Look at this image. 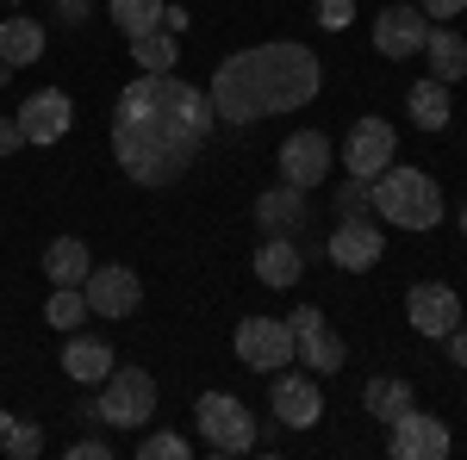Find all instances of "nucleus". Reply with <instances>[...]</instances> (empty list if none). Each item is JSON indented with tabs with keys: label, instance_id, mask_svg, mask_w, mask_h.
Segmentation results:
<instances>
[{
	"label": "nucleus",
	"instance_id": "24",
	"mask_svg": "<svg viewBox=\"0 0 467 460\" xmlns=\"http://www.w3.org/2000/svg\"><path fill=\"white\" fill-rule=\"evenodd\" d=\"M175 56H181V44H175V32H144V37H131V63L144 75H175Z\"/></svg>",
	"mask_w": 467,
	"mask_h": 460
},
{
	"label": "nucleus",
	"instance_id": "27",
	"mask_svg": "<svg viewBox=\"0 0 467 460\" xmlns=\"http://www.w3.org/2000/svg\"><path fill=\"white\" fill-rule=\"evenodd\" d=\"M44 318H50V330H75V323L94 318V312H88L81 286H57V292H50V305H44Z\"/></svg>",
	"mask_w": 467,
	"mask_h": 460
},
{
	"label": "nucleus",
	"instance_id": "19",
	"mask_svg": "<svg viewBox=\"0 0 467 460\" xmlns=\"http://www.w3.org/2000/svg\"><path fill=\"white\" fill-rule=\"evenodd\" d=\"M37 56H44V26L26 19V13L0 19V63H6V69H32Z\"/></svg>",
	"mask_w": 467,
	"mask_h": 460
},
{
	"label": "nucleus",
	"instance_id": "4",
	"mask_svg": "<svg viewBox=\"0 0 467 460\" xmlns=\"http://www.w3.org/2000/svg\"><path fill=\"white\" fill-rule=\"evenodd\" d=\"M81 417H107L112 429H144L156 417V380H150L144 367H112L107 380H100V398Z\"/></svg>",
	"mask_w": 467,
	"mask_h": 460
},
{
	"label": "nucleus",
	"instance_id": "16",
	"mask_svg": "<svg viewBox=\"0 0 467 460\" xmlns=\"http://www.w3.org/2000/svg\"><path fill=\"white\" fill-rule=\"evenodd\" d=\"M268 404H275V417L287 429H312L324 417V392H318V380H306V373H281Z\"/></svg>",
	"mask_w": 467,
	"mask_h": 460
},
{
	"label": "nucleus",
	"instance_id": "20",
	"mask_svg": "<svg viewBox=\"0 0 467 460\" xmlns=\"http://www.w3.org/2000/svg\"><path fill=\"white\" fill-rule=\"evenodd\" d=\"M405 112H411L418 131H449V118H455V107H449V81L424 75V81L405 94Z\"/></svg>",
	"mask_w": 467,
	"mask_h": 460
},
{
	"label": "nucleus",
	"instance_id": "10",
	"mask_svg": "<svg viewBox=\"0 0 467 460\" xmlns=\"http://www.w3.org/2000/svg\"><path fill=\"white\" fill-rule=\"evenodd\" d=\"M393 149H399V138H393L387 118H356V125H349V143H343V169L356 180H374L393 162Z\"/></svg>",
	"mask_w": 467,
	"mask_h": 460
},
{
	"label": "nucleus",
	"instance_id": "30",
	"mask_svg": "<svg viewBox=\"0 0 467 460\" xmlns=\"http://www.w3.org/2000/svg\"><path fill=\"white\" fill-rule=\"evenodd\" d=\"M337 212H343V218H368V212H374V199H368V180L349 175L343 187H337Z\"/></svg>",
	"mask_w": 467,
	"mask_h": 460
},
{
	"label": "nucleus",
	"instance_id": "25",
	"mask_svg": "<svg viewBox=\"0 0 467 460\" xmlns=\"http://www.w3.org/2000/svg\"><path fill=\"white\" fill-rule=\"evenodd\" d=\"M162 6H169V0H107V19L125 37H144V32L162 26Z\"/></svg>",
	"mask_w": 467,
	"mask_h": 460
},
{
	"label": "nucleus",
	"instance_id": "29",
	"mask_svg": "<svg viewBox=\"0 0 467 460\" xmlns=\"http://www.w3.org/2000/svg\"><path fill=\"white\" fill-rule=\"evenodd\" d=\"M138 455H144V460H187L193 448H187L181 435H169V429H150L144 442H138Z\"/></svg>",
	"mask_w": 467,
	"mask_h": 460
},
{
	"label": "nucleus",
	"instance_id": "3",
	"mask_svg": "<svg viewBox=\"0 0 467 460\" xmlns=\"http://www.w3.org/2000/svg\"><path fill=\"white\" fill-rule=\"evenodd\" d=\"M368 199H374V218H393L399 230H431L442 218V193H436V180L424 169H393L387 162L368 180Z\"/></svg>",
	"mask_w": 467,
	"mask_h": 460
},
{
	"label": "nucleus",
	"instance_id": "5",
	"mask_svg": "<svg viewBox=\"0 0 467 460\" xmlns=\"http://www.w3.org/2000/svg\"><path fill=\"white\" fill-rule=\"evenodd\" d=\"M193 417H200V435L213 442V455H250V448H255V424H250V411H244V404H237L231 392H200Z\"/></svg>",
	"mask_w": 467,
	"mask_h": 460
},
{
	"label": "nucleus",
	"instance_id": "9",
	"mask_svg": "<svg viewBox=\"0 0 467 460\" xmlns=\"http://www.w3.org/2000/svg\"><path fill=\"white\" fill-rule=\"evenodd\" d=\"M393 435H387V455L393 460H442L449 455V424L442 417H424V411H399Z\"/></svg>",
	"mask_w": 467,
	"mask_h": 460
},
{
	"label": "nucleus",
	"instance_id": "21",
	"mask_svg": "<svg viewBox=\"0 0 467 460\" xmlns=\"http://www.w3.org/2000/svg\"><path fill=\"white\" fill-rule=\"evenodd\" d=\"M63 373L81 380V386H100L112 373V349L100 336H69V349H63Z\"/></svg>",
	"mask_w": 467,
	"mask_h": 460
},
{
	"label": "nucleus",
	"instance_id": "17",
	"mask_svg": "<svg viewBox=\"0 0 467 460\" xmlns=\"http://www.w3.org/2000/svg\"><path fill=\"white\" fill-rule=\"evenodd\" d=\"M255 224L268 230V237H293L299 224H306V187H268L262 199H255Z\"/></svg>",
	"mask_w": 467,
	"mask_h": 460
},
{
	"label": "nucleus",
	"instance_id": "13",
	"mask_svg": "<svg viewBox=\"0 0 467 460\" xmlns=\"http://www.w3.org/2000/svg\"><path fill=\"white\" fill-rule=\"evenodd\" d=\"M380 255H387V237H380V224H368V218H343V224L330 230V261H337L343 274H368Z\"/></svg>",
	"mask_w": 467,
	"mask_h": 460
},
{
	"label": "nucleus",
	"instance_id": "28",
	"mask_svg": "<svg viewBox=\"0 0 467 460\" xmlns=\"http://www.w3.org/2000/svg\"><path fill=\"white\" fill-rule=\"evenodd\" d=\"M0 442H6L13 460H37L44 455V429L37 424H6V417H0Z\"/></svg>",
	"mask_w": 467,
	"mask_h": 460
},
{
	"label": "nucleus",
	"instance_id": "7",
	"mask_svg": "<svg viewBox=\"0 0 467 460\" xmlns=\"http://www.w3.org/2000/svg\"><path fill=\"white\" fill-rule=\"evenodd\" d=\"M237 361L255 367V373L293 367V330H287V318H244V323H237Z\"/></svg>",
	"mask_w": 467,
	"mask_h": 460
},
{
	"label": "nucleus",
	"instance_id": "15",
	"mask_svg": "<svg viewBox=\"0 0 467 460\" xmlns=\"http://www.w3.org/2000/svg\"><path fill=\"white\" fill-rule=\"evenodd\" d=\"M69 125H75V107H69L63 87H44V94H32V100L19 107L26 143H57V138H69Z\"/></svg>",
	"mask_w": 467,
	"mask_h": 460
},
{
	"label": "nucleus",
	"instance_id": "6",
	"mask_svg": "<svg viewBox=\"0 0 467 460\" xmlns=\"http://www.w3.org/2000/svg\"><path fill=\"white\" fill-rule=\"evenodd\" d=\"M81 299H88V312L94 318H131L138 305H144V281L131 274V268H88V281H81Z\"/></svg>",
	"mask_w": 467,
	"mask_h": 460
},
{
	"label": "nucleus",
	"instance_id": "35",
	"mask_svg": "<svg viewBox=\"0 0 467 460\" xmlns=\"http://www.w3.org/2000/svg\"><path fill=\"white\" fill-rule=\"evenodd\" d=\"M162 32H187V13L181 6H162Z\"/></svg>",
	"mask_w": 467,
	"mask_h": 460
},
{
	"label": "nucleus",
	"instance_id": "22",
	"mask_svg": "<svg viewBox=\"0 0 467 460\" xmlns=\"http://www.w3.org/2000/svg\"><path fill=\"white\" fill-rule=\"evenodd\" d=\"M424 56H431V75H436V81H449V87H455V81L467 75V37L449 32V26H431Z\"/></svg>",
	"mask_w": 467,
	"mask_h": 460
},
{
	"label": "nucleus",
	"instance_id": "1",
	"mask_svg": "<svg viewBox=\"0 0 467 460\" xmlns=\"http://www.w3.org/2000/svg\"><path fill=\"white\" fill-rule=\"evenodd\" d=\"M213 125V94L187 87L181 75H138L112 107V156L138 187H175Z\"/></svg>",
	"mask_w": 467,
	"mask_h": 460
},
{
	"label": "nucleus",
	"instance_id": "31",
	"mask_svg": "<svg viewBox=\"0 0 467 460\" xmlns=\"http://www.w3.org/2000/svg\"><path fill=\"white\" fill-rule=\"evenodd\" d=\"M356 19V0H318V26H330V32H343Z\"/></svg>",
	"mask_w": 467,
	"mask_h": 460
},
{
	"label": "nucleus",
	"instance_id": "12",
	"mask_svg": "<svg viewBox=\"0 0 467 460\" xmlns=\"http://www.w3.org/2000/svg\"><path fill=\"white\" fill-rule=\"evenodd\" d=\"M424 37H431L424 6H387V13L374 19V50H380V56H393V63L418 56V50H424Z\"/></svg>",
	"mask_w": 467,
	"mask_h": 460
},
{
	"label": "nucleus",
	"instance_id": "38",
	"mask_svg": "<svg viewBox=\"0 0 467 460\" xmlns=\"http://www.w3.org/2000/svg\"><path fill=\"white\" fill-rule=\"evenodd\" d=\"M462 237H467V206H462Z\"/></svg>",
	"mask_w": 467,
	"mask_h": 460
},
{
	"label": "nucleus",
	"instance_id": "36",
	"mask_svg": "<svg viewBox=\"0 0 467 460\" xmlns=\"http://www.w3.org/2000/svg\"><path fill=\"white\" fill-rule=\"evenodd\" d=\"M69 455H75V460H94V455H100V460H107V442H75V448H69Z\"/></svg>",
	"mask_w": 467,
	"mask_h": 460
},
{
	"label": "nucleus",
	"instance_id": "2",
	"mask_svg": "<svg viewBox=\"0 0 467 460\" xmlns=\"http://www.w3.org/2000/svg\"><path fill=\"white\" fill-rule=\"evenodd\" d=\"M324 69L306 44H255L224 56L213 75V112L218 125H255V118H275V112H299L306 100H318Z\"/></svg>",
	"mask_w": 467,
	"mask_h": 460
},
{
	"label": "nucleus",
	"instance_id": "11",
	"mask_svg": "<svg viewBox=\"0 0 467 460\" xmlns=\"http://www.w3.org/2000/svg\"><path fill=\"white\" fill-rule=\"evenodd\" d=\"M405 318H411V330H418V336H449V330L462 323V292H455V286H442V281L411 286Z\"/></svg>",
	"mask_w": 467,
	"mask_h": 460
},
{
	"label": "nucleus",
	"instance_id": "14",
	"mask_svg": "<svg viewBox=\"0 0 467 460\" xmlns=\"http://www.w3.org/2000/svg\"><path fill=\"white\" fill-rule=\"evenodd\" d=\"M330 162H337V149H330L324 131H299V138L281 143V180L287 187H318L330 175Z\"/></svg>",
	"mask_w": 467,
	"mask_h": 460
},
{
	"label": "nucleus",
	"instance_id": "34",
	"mask_svg": "<svg viewBox=\"0 0 467 460\" xmlns=\"http://www.w3.org/2000/svg\"><path fill=\"white\" fill-rule=\"evenodd\" d=\"M418 6H424V19H455L467 0H418Z\"/></svg>",
	"mask_w": 467,
	"mask_h": 460
},
{
	"label": "nucleus",
	"instance_id": "8",
	"mask_svg": "<svg viewBox=\"0 0 467 460\" xmlns=\"http://www.w3.org/2000/svg\"><path fill=\"white\" fill-rule=\"evenodd\" d=\"M293 330V354H299V367H318V373H337L343 361H349V349H343V336L324 323V312H312V305H299L287 318Z\"/></svg>",
	"mask_w": 467,
	"mask_h": 460
},
{
	"label": "nucleus",
	"instance_id": "18",
	"mask_svg": "<svg viewBox=\"0 0 467 460\" xmlns=\"http://www.w3.org/2000/svg\"><path fill=\"white\" fill-rule=\"evenodd\" d=\"M299 274H306V255L293 237H268L255 249V281L262 286H299Z\"/></svg>",
	"mask_w": 467,
	"mask_h": 460
},
{
	"label": "nucleus",
	"instance_id": "32",
	"mask_svg": "<svg viewBox=\"0 0 467 460\" xmlns=\"http://www.w3.org/2000/svg\"><path fill=\"white\" fill-rule=\"evenodd\" d=\"M442 342H449V361H455V367H467V323H455Z\"/></svg>",
	"mask_w": 467,
	"mask_h": 460
},
{
	"label": "nucleus",
	"instance_id": "37",
	"mask_svg": "<svg viewBox=\"0 0 467 460\" xmlns=\"http://www.w3.org/2000/svg\"><path fill=\"white\" fill-rule=\"evenodd\" d=\"M57 6H63L69 19H81V13H88V0H57Z\"/></svg>",
	"mask_w": 467,
	"mask_h": 460
},
{
	"label": "nucleus",
	"instance_id": "23",
	"mask_svg": "<svg viewBox=\"0 0 467 460\" xmlns=\"http://www.w3.org/2000/svg\"><path fill=\"white\" fill-rule=\"evenodd\" d=\"M88 268H94V255H88L81 237H57V243L44 249V274H50V286H81Z\"/></svg>",
	"mask_w": 467,
	"mask_h": 460
},
{
	"label": "nucleus",
	"instance_id": "33",
	"mask_svg": "<svg viewBox=\"0 0 467 460\" xmlns=\"http://www.w3.org/2000/svg\"><path fill=\"white\" fill-rule=\"evenodd\" d=\"M26 143V131H19V118H0V156H13Z\"/></svg>",
	"mask_w": 467,
	"mask_h": 460
},
{
	"label": "nucleus",
	"instance_id": "26",
	"mask_svg": "<svg viewBox=\"0 0 467 460\" xmlns=\"http://www.w3.org/2000/svg\"><path fill=\"white\" fill-rule=\"evenodd\" d=\"M368 417H380V424H393L399 411H411V380H368Z\"/></svg>",
	"mask_w": 467,
	"mask_h": 460
}]
</instances>
